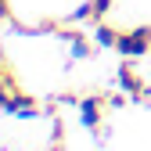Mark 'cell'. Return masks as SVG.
Wrapping results in <instances>:
<instances>
[{"instance_id": "cell-6", "label": "cell", "mask_w": 151, "mask_h": 151, "mask_svg": "<svg viewBox=\"0 0 151 151\" xmlns=\"http://www.w3.org/2000/svg\"><path fill=\"white\" fill-rule=\"evenodd\" d=\"M65 22H68V18H65ZM61 40L72 47V54H76V58H93V47H97V43H93V36H86V29H61Z\"/></svg>"}, {"instance_id": "cell-2", "label": "cell", "mask_w": 151, "mask_h": 151, "mask_svg": "<svg viewBox=\"0 0 151 151\" xmlns=\"http://www.w3.org/2000/svg\"><path fill=\"white\" fill-rule=\"evenodd\" d=\"M79 122L90 129L93 137H104V119H108V111H111V104H108V97L97 90V93H83L79 97Z\"/></svg>"}, {"instance_id": "cell-1", "label": "cell", "mask_w": 151, "mask_h": 151, "mask_svg": "<svg viewBox=\"0 0 151 151\" xmlns=\"http://www.w3.org/2000/svg\"><path fill=\"white\" fill-rule=\"evenodd\" d=\"M115 54L119 58H129V61H140L151 54V25H122L119 32V43H115Z\"/></svg>"}, {"instance_id": "cell-8", "label": "cell", "mask_w": 151, "mask_h": 151, "mask_svg": "<svg viewBox=\"0 0 151 151\" xmlns=\"http://www.w3.org/2000/svg\"><path fill=\"white\" fill-rule=\"evenodd\" d=\"M119 32H122V25H111L108 22V18H104V22H97V25H93V43H97V47H104V50H115V43H119Z\"/></svg>"}, {"instance_id": "cell-5", "label": "cell", "mask_w": 151, "mask_h": 151, "mask_svg": "<svg viewBox=\"0 0 151 151\" xmlns=\"http://www.w3.org/2000/svg\"><path fill=\"white\" fill-rule=\"evenodd\" d=\"M43 101L40 97H32L29 90H14L11 97L4 101V108L0 111H7V115H18V119H36V115H43Z\"/></svg>"}, {"instance_id": "cell-10", "label": "cell", "mask_w": 151, "mask_h": 151, "mask_svg": "<svg viewBox=\"0 0 151 151\" xmlns=\"http://www.w3.org/2000/svg\"><path fill=\"white\" fill-rule=\"evenodd\" d=\"M0 22H14V14H11V4H7V0H0Z\"/></svg>"}, {"instance_id": "cell-7", "label": "cell", "mask_w": 151, "mask_h": 151, "mask_svg": "<svg viewBox=\"0 0 151 151\" xmlns=\"http://www.w3.org/2000/svg\"><path fill=\"white\" fill-rule=\"evenodd\" d=\"M14 90H22V83H18V72H14V65L0 54V108H4V101L11 97Z\"/></svg>"}, {"instance_id": "cell-9", "label": "cell", "mask_w": 151, "mask_h": 151, "mask_svg": "<svg viewBox=\"0 0 151 151\" xmlns=\"http://www.w3.org/2000/svg\"><path fill=\"white\" fill-rule=\"evenodd\" d=\"M47 151H65V122H61V115L50 119V140H47Z\"/></svg>"}, {"instance_id": "cell-3", "label": "cell", "mask_w": 151, "mask_h": 151, "mask_svg": "<svg viewBox=\"0 0 151 151\" xmlns=\"http://www.w3.org/2000/svg\"><path fill=\"white\" fill-rule=\"evenodd\" d=\"M115 83H119V90L129 93V101H137V104H147V101H151V83L133 68L129 58H122V65H119V72H115Z\"/></svg>"}, {"instance_id": "cell-4", "label": "cell", "mask_w": 151, "mask_h": 151, "mask_svg": "<svg viewBox=\"0 0 151 151\" xmlns=\"http://www.w3.org/2000/svg\"><path fill=\"white\" fill-rule=\"evenodd\" d=\"M111 4H115V0H83V4L76 11H68L65 18H68V25H97V22L108 18Z\"/></svg>"}]
</instances>
